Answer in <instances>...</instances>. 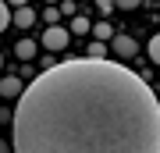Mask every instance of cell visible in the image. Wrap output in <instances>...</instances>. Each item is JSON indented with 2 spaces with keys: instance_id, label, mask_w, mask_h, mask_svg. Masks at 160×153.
I'll return each mask as SVG.
<instances>
[{
  "instance_id": "obj_1",
  "label": "cell",
  "mask_w": 160,
  "mask_h": 153,
  "mask_svg": "<svg viewBox=\"0 0 160 153\" xmlns=\"http://www.w3.org/2000/svg\"><path fill=\"white\" fill-rule=\"evenodd\" d=\"M14 153H160V100L142 75L107 57H75L22 89Z\"/></svg>"
},
{
  "instance_id": "obj_2",
  "label": "cell",
  "mask_w": 160,
  "mask_h": 153,
  "mask_svg": "<svg viewBox=\"0 0 160 153\" xmlns=\"http://www.w3.org/2000/svg\"><path fill=\"white\" fill-rule=\"evenodd\" d=\"M43 46L46 50H53V54H61L64 46H68V28H61V25H50L43 32Z\"/></svg>"
},
{
  "instance_id": "obj_3",
  "label": "cell",
  "mask_w": 160,
  "mask_h": 153,
  "mask_svg": "<svg viewBox=\"0 0 160 153\" xmlns=\"http://www.w3.org/2000/svg\"><path fill=\"white\" fill-rule=\"evenodd\" d=\"M0 96L18 100V96H22V82H18V79H11V75H7V79H0Z\"/></svg>"
},
{
  "instance_id": "obj_4",
  "label": "cell",
  "mask_w": 160,
  "mask_h": 153,
  "mask_svg": "<svg viewBox=\"0 0 160 153\" xmlns=\"http://www.w3.org/2000/svg\"><path fill=\"white\" fill-rule=\"evenodd\" d=\"M14 54H18V61H32L36 57V43L32 39H14Z\"/></svg>"
},
{
  "instance_id": "obj_5",
  "label": "cell",
  "mask_w": 160,
  "mask_h": 153,
  "mask_svg": "<svg viewBox=\"0 0 160 153\" xmlns=\"http://www.w3.org/2000/svg\"><path fill=\"white\" fill-rule=\"evenodd\" d=\"M11 18H14L18 28H32V25H36V11H29V7H18Z\"/></svg>"
},
{
  "instance_id": "obj_6",
  "label": "cell",
  "mask_w": 160,
  "mask_h": 153,
  "mask_svg": "<svg viewBox=\"0 0 160 153\" xmlns=\"http://www.w3.org/2000/svg\"><path fill=\"white\" fill-rule=\"evenodd\" d=\"M114 54H118V57H132V54H135V39H128V36H114Z\"/></svg>"
},
{
  "instance_id": "obj_7",
  "label": "cell",
  "mask_w": 160,
  "mask_h": 153,
  "mask_svg": "<svg viewBox=\"0 0 160 153\" xmlns=\"http://www.w3.org/2000/svg\"><path fill=\"white\" fill-rule=\"evenodd\" d=\"M11 25V11H7V0H0V32Z\"/></svg>"
},
{
  "instance_id": "obj_8",
  "label": "cell",
  "mask_w": 160,
  "mask_h": 153,
  "mask_svg": "<svg viewBox=\"0 0 160 153\" xmlns=\"http://www.w3.org/2000/svg\"><path fill=\"white\" fill-rule=\"evenodd\" d=\"M149 57H153V61L160 64V32L153 36V39H149Z\"/></svg>"
},
{
  "instance_id": "obj_9",
  "label": "cell",
  "mask_w": 160,
  "mask_h": 153,
  "mask_svg": "<svg viewBox=\"0 0 160 153\" xmlns=\"http://www.w3.org/2000/svg\"><path fill=\"white\" fill-rule=\"evenodd\" d=\"M89 22H86V18H75V22H71V32H89Z\"/></svg>"
},
{
  "instance_id": "obj_10",
  "label": "cell",
  "mask_w": 160,
  "mask_h": 153,
  "mask_svg": "<svg viewBox=\"0 0 160 153\" xmlns=\"http://www.w3.org/2000/svg\"><path fill=\"white\" fill-rule=\"evenodd\" d=\"M114 4L121 7V11H132V7H139V4H142V0H114Z\"/></svg>"
},
{
  "instance_id": "obj_11",
  "label": "cell",
  "mask_w": 160,
  "mask_h": 153,
  "mask_svg": "<svg viewBox=\"0 0 160 153\" xmlns=\"http://www.w3.org/2000/svg\"><path fill=\"white\" fill-rule=\"evenodd\" d=\"M92 32H96L100 39H107V36H110V28H107V22H103V25H96V28H92Z\"/></svg>"
},
{
  "instance_id": "obj_12",
  "label": "cell",
  "mask_w": 160,
  "mask_h": 153,
  "mask_svg": "<svg viewBox=\"0 0 160 153\" xmlns=\"http://www.w3.org/2000/svg\"><path fill=\"white\" fill-rule=\"evenodd\" d=\"M96 7H100V11H110V7H114V0H96Z\"/></svg>"
},
{
  "instance_id": "obj_13",
  "label": "cell",
  "mask_w": 160,
  "mask_h": 153,
  "mask_svg": "<svg viewBox=\"0 0 160 153\" xmlns=\"http://www.w3.org/2000/svg\"><path fill=\"white\" fill-rule=\"evenodd\" d=\"M0 153H11V146H7V142H4V139H0Z\"/></svg>"
},
{
  "instance_id": "obj_14",
  "label": "cell",
  "mask_w": 160,
  "mask_h": 153,
  "mask_svg": "<svg viewBox=\"0 0 160 153\" xmlns=\"http://www.w3.org/2000/svg\"><path fill=\"white\" fill-rule=\"evenodd\" d=\"M7 4H18V7H25V4H29V0H7Z\"/></svg>"
},
{
  "instance_id": "obj_15",
  "label": "cell",
  "mask_w": 160,
  "mask_h": 153,
  "mask_svg": "<svg viewBox=\"0 0 160 153\" xmlns=\"http://www.w3.org/2000/svg\"><path fill=\"white\" fill-rule=\"evenodd\" d=\"M0 68H4V54H0Z\"/></svg>"
},
{
  "instance_id": "obj_16",
  "label": "cell",
  "mask_w": 160,
  "mask_h": 153,
  "mask_svg": "<svg viewBox=\"0 0 160 153\" xmlns=\"http://www.w3.org/2000/svg\"><path fill=\"white\" fill-rule=\"evenodd\" d=\"M50 4H53V0H50Z\"/></svg>"
}]
</instances>
